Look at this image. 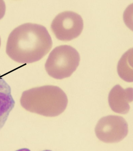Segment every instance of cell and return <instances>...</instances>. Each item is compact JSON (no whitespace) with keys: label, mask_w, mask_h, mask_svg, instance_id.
Returning <instances> with one entry per match:
<instances>
[{"label":"cell","mask_w":133,"mask_h":151,"mask_svg":"<svg viewBox=\"0 0 133 151\" xmlns=\"http://www.w3.org/2000/svg\"><path fill=\"white\" fill-rule=\"evenodd\" d=\"M53 41L46 27L27 23L15 28L7 41L6 52L15 62L28 64L41 60L51 49Z\"/></svg>","instance_id":"obj_1"},{"label":"cell","mask_w":133,"mask_h":151,"mask_svg":"<svg viewBox=\"0 0 133 151\" xmlns=\"http://www.w3.org/2000/svg\"><path fill=\"white\" fill-rule=\"evenodd\" d=\"M80 61V55L75 49L69 45H61L55 47L51 52L45 68L50 77L62 79L72 76Z\"/></svg>","instance_id":"obj_2"},{"label":"cell","mask_w":133,"mask_h":151,"mask_svg":"<svg viewBox=\"0 0 133 151\" xmlns=\"http://www.w3.org/2000/svg\"><path fill=\"white\" fill-rule=\"evenodd\" d=\"M32 90L37 95V113L54 117L66 110L68 99L66 93L59 87L47 85Z\"/></svg>","instance_id":"obj_3"},{"label":"cell","mask_w":133,"mask_h":151,"mask_svg":"<svg viewBox=\"0 0 133 151\" xmlns=\"http://www.w3.org/2000/svg\"><path fill=\"white\" fill-rule=\"evenodd\" d=\"M95 132L97 137L102 142L117 143L127 136L129 128L127 122L122 116L108 115L98 121Z\"/></svg>","instance_id":"obj_4"},{"label":"cell","mask_w":133,"mask_h":151,"mask_svg":"<svg viewBox=\"0 0 133 151\" xmlns=\"http://www.w3.org/2000/svg\"><path fill=\"white\" fill-rule=\"evenodd\" d=\"M84 24L80 15L72 11L60 13L52 22L51 28L56 37L62 41H70L79 37Z\"/></svg>","instance_id":"obj_5"},{"label":"cell","mask_w":133,"mask_h":151,"mask_svg":"<svg viewBox=\"0 0 133 151\" xmlns=\"http://www.w3.org/2000/svg\"><path fill=\"white\" fill-rule=\"evenodd\" d=\"M108 99L113 111L119 114H127L130 110L129 103L133 101V88L124 89L119 85H116L109 93Z\"/></svg>","instance_id":"obj_6"},{"label":"cell","mask_w":133,"mask_h":151,"mask_svg":"<svg viewBox=\"0 0 133 151\" xmlns=\"http://www.w3.org/2000/svg\"><path fill=\"white\" fill-rule=\"evenodd\" d=\"M15 104L10 87L0 75V130L4 126Z\"/></svg>","instance_id":"obj_7"},{"label":"cell","mask_w":133,"mask_h":151,"mask_svg":"<svg viewBox=\"0 0 133 151\" xmlns=\"http://www.w3.org/2000/svg\"><path fill=\"white\" fill-rule=\"evenodd\" d=\"M133 50L130 49L122 56L117 65L120 77L128 82H133Z\"/></svg>","instance_id":"obj_8"},{"label":"cell","mask_w":133,"mask_h":151,"mask_svg":"<svg viewBox=\"0 0 133 151\" xmlns=\"http://www.w3.org/2000/svg\"><path fill=\"white\" fill-rule=\"evenodd\" d=\"M6 5L3 1H0V20L4 17L6 12Z\"/></svg>","instance_id":"obj_9"},{"label":"cell","mask_w":133,"mask_h":151,"mask_svg":"<svg viewBox=\"0 0 133 151\" xmlns=\"http://www.w3.org/2000/svg\"><path fill=\"white\" fill-rule=\"evenodd\" d=\"M15 151H31L30 150L26 148H21V149ZM42 151H52L50 150H45Z\"/></svg>","instance_id":"obj_10"},{"label":"cell","mask_w":133,"mask_h":151,"mask_svg":"<svg viewBox=\"0 0 133 151\" xmlns=\"http://www.w3.org/2000/svg\"><path fill=\"white\" fill-rule=\"evenodd\" d=\"M1 37H0V47H1Z\"/></svg>","instance_id":"obj_11"}]
</instances>
